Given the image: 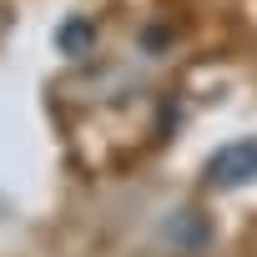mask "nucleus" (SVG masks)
Segmentation results:
<instances>
[{"mask_svg": "<svg viewBox=\"0 0 257 257\" xmlns=\"http://www.w3.org/2000/svg\"><path fill=\"white\" fill-rule=\"evenodd\" d=\"M207 177H212V182H222V187H242V182H252V177H257V137L222 147V152L212 157Z\"/></svg>", "mask_w": 257, "mask_h": 257, "instance_id": "1", "label": "nucleus"}, {"mask_svg": "<svg viewBox=\"0 0 257 257\" xmlns=\"http://www.w3.org/2000/svg\"><path fill=\"white\" fill-rule=\"evenodd\" d=\"M91 41H96V26H91V21H81V16H76V21H66V26L56 31V46H61L66 56H86V46H91Z\"/></svg>", "mask_w": 257, "mask_h": 257, "instance_id": "2", "label": "nucleus"}]
</instances>
